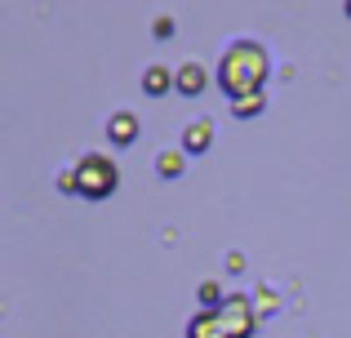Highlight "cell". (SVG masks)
Wrapping results in <instances>:
<instances>
[{
	"instance_id": "obj_6",
	"label": "cell",
	"mask_w": 351,
	"mask_h": 338,
	"mask_svg": "<svg viewBox=\"0 0 351 338\" xmlns=\"http://www.w3.org/2000/svg\"><path fill=\"white\" fill-rule=\"evenodd\" d=\"M107 138H112L116 147H129V143L138 138V116L134 112H112L107 116Z\"/></svg>"
},
{
	"instance_id": "obj_11",
	"label": "cell",
	"mask_w": 351,
	"mask_h": 338,
	"mask_svg": "<svg viewBox=\"0 0 351 338\" xmlns=\"http://www.w3.org/2000/svg\"><path fill=\"white\" fill-rule=\"evenodd\" d=\"M196 294H200V303H205V312H214V307H223V303H227L223 289H218V280H205V285H200Z\"/></svg>"
},
{
	"instance_id": "obj_10",
	"label": "cell",
	"mask_w": 351,
	"mask_h": 338,
	"mask_svg": "<svg viewBox=\"0 0 351 338\" xmlns=\"http://www.w3.org/2000/svg\"><path fill=\"white\" fill-rule=\"evenodd\" d=\"M263 107H267V98H263V94H249V98H236V103H232V112L240 116V121H245V116H258Z\"/></svg>"
},
{
	"instance_id": "obj_3",
	"label": "cell",
	"mask_w": 351,
	"mask_h": 338,
	"mask_svg": "<svg viewBox=\"0 0 351 338\" xmlns=\"http://www.w3.org/2000/svg\"><path fill=\"white\" fill-rule=\"evenodd\" d=\"M218 321H223V330L232 338H254V303H249V294H227L223 307H214Z\"/></svg>"
},
{
	"instance_id": "obj_9",
	"label": "cell",
	"mask_w": 351,
	"mask_h": 338,
	"mask_svg": "<svg viewBox=\"0 0 351 338\" xmlns=\"http://www.w3.org/2000/svg\"><path fill=\"white\" fill-rule=\"evenodd\" d=\"M169 85H173V71H169V67H147V71H143V89H147L152 98L169 94Z\"/></svg>"
},
{
	"instance_id": "obj_5",
	"label": "cell",
	"mask_w": 351,
	"mask_h": 338,
	"mask_svg": "<svg viewBox=\"0 0 351 338\" xmlns=\"http://www.w3.org/2000/svg\"><path fill=\"white\" fill-rule=\"evenodd\" d=\"M214 147V121L209 116H196V121L182 130V152H209Z\"/></svg>"
},
{
	"instance_id": "obj_12",
	"label": "cell",
	"mask_w": 351,
	"mask_h": 338,
	"mask_svg": "<svg viewBox=\"0 0 351 338\" xmlns=\"http://www.w3.org/2000/svg\"><path fill=\"white\" fill-rule=\"evenodd\" d=\"M347 18H351V0H347Z\"/></svg>"
},
{
	"instance_id": "obj_4",
	"label": "cell",
	"mask_w": 351,
	"mask_h": 338,
	"mask_svg": "<svg viewBox=\"0 0 351 338\" xmlns=\"http://www.w3.org/2000/svg\"><path fill=\"white\" fill-rule=\"evenodd\" d=\"M173 85H178V94L196 98V94H205V85H209V71L200 67V62H182V67L173 71Z\"/></svg>"
},
{
	"instance_id": "obj_8",
	"label": "cell",
	"mask_w": 351,
	"mask_h": 338,
	"mask_svg": "<svg viewBox=\"0 0 351 338\" xmlns=\"http://www.w3.org/2000/svg\"><path fill=\"white\" fill-rule=\"evenodd\" d=\"M182 156H187L182 147H165L160 156H156V173H160V178H178V173L187 169V160H182Z\"/></svg>"
},
{
	"instance_id": "obj_7",
	"label": "cell",
	"mask_w": 351,
	"mask_h": 338,
	"mask_svg": "<svg viewBox=\"0 0 351 338\" xmlns=\"http://www.w3.org/2000/svg\"><path fill=\"white\" fill-rule=\"evenodd\" d=\"M187 338H232V334L223 330L218 312H200V316H191V325H187Z\"/></svg>"
},
{
	"instance_id": "obj_1",
	"label": "cell",
	"mask_w": 351,
	"mask_h": 338,
	"mask_svg": "<svg viewBox=\"0 0 351 338\" xmlns=\"http://www.w3.org/2000/svg\"><path fill=\"white\" fill-rule=\"evenodd\" d=\"M218 89L227 98H249V94H263L267 76H271V58H267V45L263 40H249V36H236L227 40L223 58H218Z\"/></svg>"
},
{
	"instance_id": "obj_2",
	"label": "cell",
	"mask_w": 351,
	"mask_h": 338,
	"mask_svg": "<svg viewBox=\"0 0 351 338\" xmlns=\"http://www.w3.org/2000/svg\"><path fill=\"white\" fill-rule=\"evenodd\" d=\"M120 182V169L112 156H103V152H85V156L76 160V169L58 173V187L62 191H76L80 200H107L116 191Z\"/></svg>"
}]
</instances>
